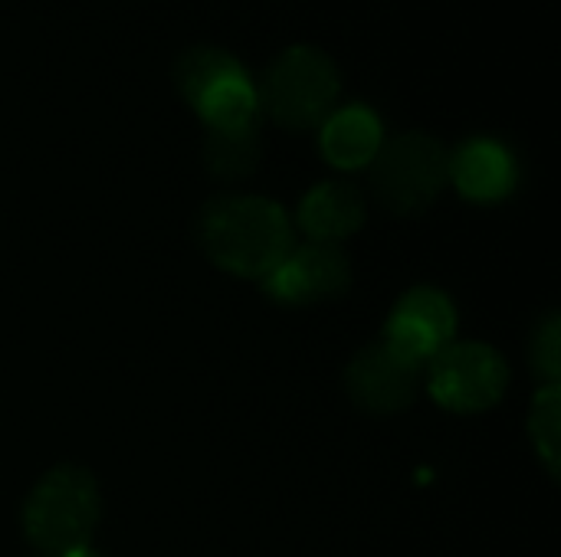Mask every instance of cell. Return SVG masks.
Segmentation results:
<instances>
[{
  "instance_id": "obj_1",
  "label": "cell",
  "mask_w": 561,
  "mask_h": 557,
  "mask_svg": "<svg viewBox=\"0 0 561 557\" xmlns=\"http://www.w3.org/2000/svg\"><path fill=\"white\" fill-rule=\"evenodd\" d=\"M204 253L224 272L266 279L293 250V227L266 197H214L197 217Z\"/></svg>"
},
{
  "instance_id": "obj_2",
  "label": "cell",
  "mask_w": 561,
  "mask_h": 557,
  "mask_svg": "<svg viewBox=\"0 0 561 557\" xmlns=\"http://www.w3.org/2000/svg\"><path fill=\"white\" fill-rule=\"evenodd\" d=\"M99 522V489L85 469L56 466L30 492L23 506V532L36 552L66 557L89 548Z\"/></svg>"
},
{
  "instance_id": "obj_3",
  "label": "cell",
  "mask_w": 561,
  "mask_h": 557,
  "mask_svg": "<svg viewBox=\"0 0 561 557\" xmlns=\"http://www.w3.org/2000/svg\"><path fill=\"white\" fill-rule=\"evenodd\" d=\"M339 89L342 82L332 56L316 46H289L263 72L256 98L283 128H312L332 115Z\"/></svg>"
},
{
  "instance_id": "obj_4",
  "label": "cell",
  "mask_w": 561,
  "mask_h": 557,
  "mask_svg": "<svg viewBox=\"0 0 561 557\" xmlns=\"http://www.w3.org/2000/svg\"><path fill=\"white\" fill-rule=\"evenodd\" d=\"M450 181V154L447 148L424 135L408 131L394 141L381 144L371 161V190L385 210L398 217H411L427 210Z\"/></svg>"
},
{
  "instance_id": "obj_5",
  "label": "cell",
  "mask_w": 561,
  "mask_h": 557,
  "mask_svg": "<svg viewBox=\"0 0 561 557\" xmlns=\"http://www.w3.org/2000/svg\"><path fill=\"white\" fill-rule=\"evenodd\" d=\"M510 384L503 358L490 345H447L431 358V397L457 414L490 410Z\"/></svg>"
},
{
  "instance_id": "obj_6",
  "label": "cell",
  "mask_w": 561,
  "mask_h": 557,
  "mask_svg": "<svg viewBox=\"0 0 561 557\" xmlns=\"http://www.w3.org/2000/svg\"><path fill=\"white\" fill-rule=\"evenodd\" d=\"M457 328V312L440 289H411L391 312L385 325V345L411 361L414 368L431 364V358L450 345Z\"/></svg>"
},
{
  "instance_id": "obj_7",
  "label": "cell",
  "mask_w": 561,
  "mask_h": 557,
  "mask_svg": "<svg viewBox=\"0 0 561 557\" xmlns=\"http://www.w3.org/2000/svg\"><path fill=\"white\" fill-rule=\"evenodd\" d=\"M266 295L283 305H312L345 292L348 263L329 243L293 246L286 259L263 279Z\"/></svg>"
},
{
  "instance_id": "obj_8",
  "label": "cell",
  "mask_w": 561,
  "mask_h": 557,
  "mask_svg": "<svg viewBox=\"0 0 561 557\" xmlns=\"http://www.w3.org/2000/svg\"><path fill=\"white\" fill-rule=\"evenodd\" d=\"M348 397L368 414H398L404 410L421 387V368L394 355L385 341L368 345L355 355L345 371Z\"/></svg>"
},
{
  "instance_id": "obj_9",
  "label": "cell",
  "mask_w": 561,
  "mask_h": 557,
  "mask_svg": "<svg viewBox=\"0 0 561 557\" xmlns=\"http://www.w3.org/2000/svg\"><path fill=\"white\" fill-rule=\"evenodd\" d=\"M450 181L470 200H503L516 187V161L503 144L473 138L450 158Z\"/></svg>"
},
{
  "instance_id": "obj_10",
  "label": "cell",
  "mask_w": 561,
  "mask_h": 557,
  "mask_svg": "<svg viewBox=\"0 0 561 557\" xmlns=\"http://www.w3.org/2000/svg\"><path fill=\"white\" fill-rule=\"evenodd\" d=\"M365 223V200L345 181L316 184L299 204V227L312 243L335 246Z\"/></svg>"
},
{
  "instance_id": "obj_11",
  "label": "cell",
  "mask_w": 561,
  "mask_h": 557,
  "mask_svg": "<svg viewBox=\"0 0 561 557\" xmlns=\"http://www.w3.org/2000/svg\"><path fill=\"white\" fill-rule=\"evenodd\" d=\"M381 144H385L381 121L365 105H348V108L332 112L319 135V148H322L325 161L342 171L371 164Z\"/></svg>"
},
{
  "instance_id": "obj_12",
  "label": "cell",
  "mask_w": 561,
  "mask_h": 557,
  "mask_svg": "<svg viewBox=\"0 0 561 557\" xmlns=\"http://www.w3.org/2000/svg\"><path fill=\"white\" fill-rule=\"evenodd\" d=\"M194 112L201 115V121L210 131H230V128H247L260 121V98H256V85L250 82L247 72L227 76L220 82H214L197 102Z\"/></svg>"
},
{
  "instance_id": "obj_13",
  "label": "cell",
  "mask_w": 561,
  "mask_h": 557,
  "mask_svg": "<svg viewBox=\"0 0 561 557\" xmlns=\"http://www.w3.org/2000/svg\"><path fill=\"white\" fill-rule=\"evenodd\" d=\"M260 125H247V128H230V131H210L204 138V161L217 177L237 181L256 171L260 164Z\"/></svg>"
},
{
  "instance_id": "obj_14",
  "label": "cell",
  "mask_w": 561,
  "mask_h": 557,
  "mask_svg": "<svg viewBox=\"0 0 561 557\" xmlns=\"http://www.w3.org/2000/svg\"><path fill=\"white\" fill-rule=\"evenodd\" d=\"M237 72H247V69L230 53H224L217 46H191L174 62V82L187 105H194L214 82L237 76Z\"/></svg>"
},
{
  "instance_id": "obj_15",
  "label": "cell",
  "mask_w": 561,
  "mask_h": 557,
  "mask_svg": "<svg viewBox=\"0 0 561 557\" xmlns=\"http://www.w3.org/2000/svg\"><path fill=\"white\" fill-rule=\"evenodd\" d=\"M559 420H561V394L559 384H549L539 391L536 404H533V417H529V433H533V446L542 456L549 476H559Z\"/></svg>"
},
{
  "instance_id": "obj_16",
  "label": "cell",
  "mask_w": 561,
  "mask_h": 557,
  "mask_svg": "<svg viewBox=\"0 0 561 557\" xmlns=\"http://www.w3.org/2000/svg\"><path fill=\"white\" fill-rule=\"evenodd\" d=\"M533 368H536V374H542L549 384H559V378H561L559 315H549V318L542 322V328L536 332V341H533Z\"/></svg>"
},
{
  "instance_id": "obj_17",
  "label": "cell",
  "mask_w": 561,
  "mask_h": 557,
  "mask_svg": "<svg viewBox=\"0 0 561 557\" xmlns=\"http://www.w3.org/2000/svg\"><path fill=\"white\" fill-rule=\"evenodd\" d=\"M66 557H102V555H95L92 548H79V552H72V555H66Z\"/></svg>"
}]
</instances>
